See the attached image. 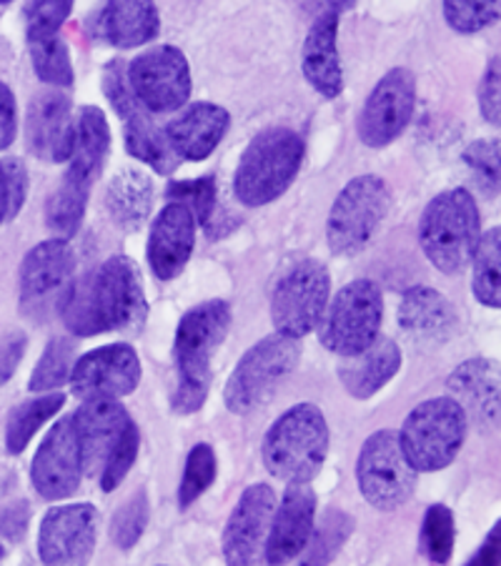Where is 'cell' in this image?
I'll return each mask as SVG.
<instances>
[{
  "label": "cell",
  "mask_w": 501,
  "mask_h": 566,
  "mask_svg": "<svg viewBox=\"0 0 501 566\" xmlns=\"http://www.w3.org/2000/svg\"><path fill=\"white\" fill-rule=\"evenodd\" d=\"M453 542H457V524H453V514L449 506L431 504L424 514L421 524V552L431 564L443 566L453 554Z\"/></svg>",
  "instance_id": "cell-37"
},
{
  "label": "cell",
  "mask_w": 501,
  "mask_h": 566,
  "mask_svg": "<svg viewBox=\"0 0 501 566\" xmlns=\"http://www.w3.org/2000/svg\"><path fill=\"white\" fill-rule=\"evenodd\" d=\"M166 196L171 203H181L194 213L196 223H201L206 231H211V219L216 209V181L213 176L194 178V181H174L168 184Z\"/></svg>",
  "instance_id": "cell-40"
},
{
  "label": "cell",
  "mask_w": 501,
  "mask_h": 566,
  "mask_svg": "<svg viewBox=\"0 0 501 566\" xmlns=\"http://www.w3.org/2000/svg\"><path fill=\"white\" fill-rule=\"evenodd\" d=\"M69 381L83 401H118L138 389L140 358L128 344L101 346L73 364Z\"/></svg>",
  "instance_id": "cell-17"
},
{
  "label": "cell",
  "mask_w": 501,
  "mask_h": 566,
  "mask_svg": "<svg viewBox=\"0 0 501 566\" xmlns=\"http://www.w3.org/2000/svg\"><path fill=\"white\" fill-rule=\"evenodd\" d=\"M18 118H15V96L13 91L0 81V150H6L15 140Z\"/></svg>",
  "instance_id": "cell-50"
},
{
  "label": "cell",
  "mask_w": 501,
  "mask_h": 566,
  "mask_svg": "<svg viewBox=\"0 0 501 566\" xmlns=\"http://www.w3.org/2000/svg\"><path fill=\"white\" fill-rule=\"evenodd\" d=\"M131 93L150 113H168L191 98V69L176 45H154L126 65Z\"/></svg>",
  "instance_id": "cell-13"
},
{
  "label": "cell",
  "mask_w": 501,
  "mask_h": 566,
  "mask_svg": "<svg viewBox=\"0 0 501 566\" xmlns=\"http://www.w3.org/2000/svg\"><path fill=\"white\" fill-rule=\"evenodd\" d=\"M449 399L467 413V419L481 429H494L499 423V364L489 358H471L459 364L447 379Z\"/></svg>",
  "instance_id": "cell-26"
},
{
  "label": "cell",
  "mask_w": 501,
  "mask_h": 566,
  "mask_svg": "<svg viewBox=\"0 0 501 566\" xmlns=\"http://www.w3.org/2000/svg\"><path fill=\"white\" fill-rule=\"evenodd\" d=\"M98 509L93 504L55 506L38 532V556L45 566H86L96 549Z\"/></svg>",
  "instance_id": "cell-16"
},
{
  "label": "cell",
  "mask_w": 501,
  "mask_h": 566,
  "mask_svg": "<svg viewBox=\"0 0 501 566\" xmlns=\"http://www.w3.org/2000/svg\"><path fill=\"white\" fill-rule=\"evenodd\" d=\"M384 296L368 279H356L338 291L319 324V338L331 354L342 358L362 354L382 332Z\"/></svg>",
  "instance_id": "cell-9"
},
{
  "label": "cell",
  "mask_w": 501,
  "mask_h": 566,
  "mask_svg": "<svg viewBox=\"0 0 501 566\" xmlns=\"http://www.w3.org/2000/svg\"><path fill=\"white\" fill-rule=\"evenodd\" d=\"M471 289L481 306H501V229L494 226L481 233L471 256Z\"/></svg>",
  "instance_id": "cell-33"
},
{
  "label": "cell",
  "mask_w": 501,
  "mask_h": 566,
  "mask_svg": "<svg viewBox=\"0 0 501 566\" xmlns=\"http://www.w3.org/2000/svg\"><path fill=\"white\" fill-rule=\"evenodd\" d=\"M3 556H6V546L0 544V562H3Z\"/></svg>",
  "instance_id": "cell-53"
},
{
  "label": "cell",
  "mask_w": 501,
  "mask_h": 566,
  "mask_svg": "<svg viewBox=\"0 0 501 566\" xmlns=\"http://www.w3.org/2000/svg\"><path fill=\"white\" fill-rule=\"evenodd\" d=\"M499 524H494V530L487 536V542L479 546V552L471 556V559L465 566H501V544H499Z\"/></svg>",
  "instance_id": "cell-51"
},
{
  "label": "cell",
  "mask_w": 501,
  "mask_h": 566,
  "mask_svg": "<svg viewBox=\"0 0 501 566\" xmlns=\"http://www.w3.org/2000/svg\"><path fill=\"white\" fill-rule=\"evenodd\" d=\"M28 524H31V509L25 502L0 509V536H6V539L21 542Z\"/></svg>",
  "instance_id": "cell-48"
},
{
  "label": "cell",
  "mask_w": 501,
  "mask_h": 566,
  "mask_svg": "<svg viewBox=\"0 0 501 566\" xmlns=\"http://www.w3.org/2000/svg\"><path fill=\"white\" fill-rule=\"evenodd\" d=\"M501 3L494 0V3H469V0H447L441 3L443 11V21L449 23L457 33H479L489 28L491 23L499 21L501 13Z\"/></svg>",
  "instance_id": "cell-43"
},
{
  "label": "cell",
  "mask_w": 501,
  "mask_h": 566,
  "mask_svg": "<svg viewBox=\"0 0 501 566\" xmlns=\"http://www.w3.org/2000/svg\"><path fill=\"white\" fill-rule=\"evenodd\" d=\"M354 532V516H348L342 509H328L321 516V522L311 532V539L304 549L301 566H328L342 552L348 536Z\"/></svg>",
  "instance_id": "cell-35"
},
{
  "label": "cell",
  "mask_w": 501,
  "mask_h": 566,
  "mask_svg": "<svg viewBox=\"0 0 501 566\" xmlns=\"http://www.w3.org/2000/svg\"><path fill=\"white\" fill-rule=\"evenodd\" d=\"M8 219V191H6V171L0 164V223Z\"/></svg>",
  "instance_id": "cell-52"
},
{
  "label": "cell",
  "mask_w": 501,
  "mask_h": 566,
  "mask_svg": "<svg viewBox=\"0 0 501 566\" xmlns=\"http://www.w3.org/2000/svg\"><path fill=\"white\" fill-rule=\"evenodd\" d=\"M146 526H148V499L144 489H140V492L131 496L128 502L118 509L116 516H113V524H111L113 542H116L118 549H134L140 536H144Z\"/></svg>",
  "instance_id": "cell-42"
},
{
  "label": "cell",
  "mask_w": 501,
  "mask_h": 566,
  "mask_svg": "<svg viewBox=\"0 0 501 566\" xmlns=\"http://www.w3.org/2000/svg\"><path fill=\"white\" fill-rule=\"evenodd\" d=\"M401 369V352L396 342L379 336L362 354L346 356L338 364V381L354 399H372Z\"/></svg>",
  "instance_id": "cell-27"
},
{
  "label": "cell",
  "mask_w": 501,
  "mask_h": 566,
  "mask_svg": "<svg viewBox=\"0 0 501 566\" xmlns=\"http://www.w3.org/2000/svg\"><path fill=\"white\" fill-rule=\"evenodd\" d=\"M311 23L304 51H301V71L309 86L314 88L319 96L324 98H338L344 91V69L342 55H338V13L354 8V3H326Z\"/></svg>",
  "instance_id": "cell-19"
},
{
  "label": "cell",
  "mask_w": 501,
  "mask_h": 566,
  "mask_svg": "<svg viewBox=\"0 0 501 566\" xmlns=\"http://www.w3.org/2000/svg\"><path fill=\"white\" fill-rule=\"evenodd\" d=\"M231 306L221 298L186 311L174 338L176 391L171 407L178 413L201 411L211 386V358L231 332Z\"/></svg>",
  "instance_id": "cell-1"
},
{
  "label": "cell",
  "mask_w": 501,
  "mask_h": 566,
  "mask_svg": "<svg viewBox=\"0 0 501 566\" xmlns=\"http://www.w3.org/2000/svg\"><path fill=\"white\" fill-rule=\"evenodd\" d=\"M331 294V273L324 261L301 259L281 273L271 291V321L286 338L309 336L319 328Z\"/></svg>",
  "instance_id": "cell-8"
},
{
  "label": "cell",
  "mask_w": 501,
  "mask_h": 566,
  "mask_svg": "<svg viewBox=\"0 0 501 566\" xmlns=\"http://www.w3.org/2000/svg\"><path fill=\"white\" fill-rule=\"evenodd\" d=\"M392 209L389 184L376 174H364L348 181L336 196L326 219V241L336 256L362 253L379 231Z\"/></svg>",
  "instance_id": "cell-6"
},
{
  "label": "cell",
  "mask_w": 501,
  "mask_h": 566,
  "mask_svg": "<svg viewBox=\"0 0 501 566\" xmlns=\"http://www.w3.org/2000/svg\"><path fill=\"white\" fill-rule=\"evenodd\" d=\"M499 55L489 61L484 78L479 83V111L487 124L499 126L501 120V98H499Z\"/></svg>",
  "instance_id": "cell-46"
},
{
  "label": "cell",
  "mask_w": 501,
  "mask_h": 566,
  "mask_svg": "<svg viewBox=\"0 0 501 566\" xmlns=\"http://www.w3.org/2000/svg\"><path fill=\"white\" fill-rule=\"evenodd\" d=\"M81 476L83 464L79 437H75L73 419L65 417L51 427L43 443L38 447L31 464V481L43 499L59 502V499L79 492Z\"/></svg>",
  "instance_id": "cell-18"
},
{
  "label": "cell",
  "mask_w": 501,
  "mask_h": 566,
  "mask_svg": "<svg viewBox=\"0 0 501 566\" xmlns=\"http://www.w3.org/2000/svg\"><path fill=\"white\" fill-rule=\"evenodd\" d=\"M416 78L409 69H392L368 93L356 118V134L368 148H386L411 124Z\"/></svg>",
  "instance_id": "cell-14"
},
{
  "label": "cell",
  "mask_w": 501,
  "mask_h": 566,
  "mask_svg": "<svg viewBox=\"0 0 501 566\" xmlns=\"http://www.w3.org/2000/svg\"><path fill=\"white\" fill-rule=\"evenodd\" d=\"M196 243V219L181 203H168L156 216L148 235V263L160 281H171L186 269Z\"/></svg>",
  "instance_id": "cell-23"
},
{
  "label": "cell",
  "mask_w": 501,
  "mask_h": 566,
  "mask_svg": "<svg viewBox=\"0 0 501 566\" xmlns=\"http://www.w3.org/2000/svg\"><path fill=\"white\" fill-rule=\"evenodd\" d=\"M25 352V336L13 332L0 338V386H3L15 374Z\"/></svg>",
  "instance_id": "cell-49"
},
{
  "label": "cell",
  "mask_w": 501,
  "mask_h": 566,
  "mask_svg": "<svg viewBox=\"0 0 501 566\" xmlns=\"http://www.w3.org/2000/svg\"><path fill=\"white\" fill-rule=\"evenodd\" d=\"M158 31V8L146 0H113L96 15L98 38L116 49H138L154 41Z\"/></svg>",
  "instance_id": "cell-28"
},
{
  "label": "cell",
  "mask_w": 501,
  "mask_h": 566,
  "mask_svg": "<svg viewBox=\"0 0 501 566\" xmlns=\"http://www.w3.org/2000/svg\"><path fill=\"white\" fill-rule=\"evenodd\" d=\"M479 239V209L467 188H449L434 196L419 219V247L424 256L447 276L469 266Z\"/></svg>",
  "instance_id": "cell-4"
},
{
  "label": "cell",
  "mask_w": 501,
  "mask_h": 566,
  "mask_svg": "<svg viewBox=\"0 0 501 566\" xmlns=\"http://www.w3.org/2000/svg\"><path fill=\"white\" fill-rule=\"evenodd\" d=\"M71 13H73L71 0H38V3H28L25 6L28 43L59 35L61 25L69 21Z\"/></svg>",
  "instance_id": "cell-44"
},
{
  "label": "cell",
  "mask_w": 501,
  "mask_h": 566,
  "mask_svg": "<svg viewBox=\"0 0 501 566\" xmlns=\"http://www.w3.org/2000/svg\"><path fill=\"white\" fill-rule=\"evenodd\" d=\"M75 271V253L65 239L38 243L25 253L21 266V301L25 311L38 308L49 298L59 304Z\"/></svg>",
  "instance_id": "cell-22"
},
{
  "label": "cell",
  "mask_w": 501,
  "mask_h": 566,
  "mask_svg": "<svg viewBox=\"0 0 501 566\" xmlns=\"http://www.w3.org/2000/svg\"><path fill=\"white\" fill-rule=\"evenodd\" d=\"M75 364V346L69 342V338H53L45 346L43 356L38 358L35 371L31 374V381H28V389L31 391H53L59 386L69 384L71 371Z\"/></svg>",
  "instance_id": "cell-38"
},
{
  "label": "cell",
  "mask_w": 501,
  "mask_h": 566,
  "mask_svg": "<svg viewBox=\"0 0 501 566\" xmlns=\"http://www.w3.org/2000/svg\"><path fill=\"white\" fill-rule=\"evenodd\" d=\"M399 324L406 334L421 338V342L441 344L457 332V311L439 291L414 286L401 298Z\"/></svg>",
  "instance_id": "cell-29"
},
{
  "label": "cell",
  "mask_w": 501,
  "mask_h": 566,
  "mask_svg": "<svg viewBox=\"0 0 501 566\" xmlns=\"http://www.w3.org/2000/svg\"><path fill=\"white\" fill-rule=\"evenodd\" d=\"M88 196L91 181L69 168L59 188L51 193L49 203H45V223H49V229L61 235L79 233L83 216H86Z\"/></svg>",
  "instance_id": "cell-32"
},
{
  "label": "cell",
  "mask_w": 501,
  "mask_h": 566,
  "mask_svg": "<svg viewBox=\"0 0 501 566\" xmlns=\"http://www.w3.org/2000/svg\"><path fill=\"white\" fill-rule=\"evenodd\" d=\"M306 144L296 130L271 126L251 138L233 176V193L249 209L269 206L296 181Z\"/></svg>",
  "instance_id": "cell-2"
},
{
  "label": "cell",
  "mask_w": 501,
  "mask_h": 566,
  "mask_svg": "<svg viewBox=\"0 0 501 566\" xmlns=\"http://www.w3.org/2000/svg\"><path fill=\"white\" fill-rule=\"evenodd\" d=\"M6 171V191H8V219H15L21 213L28 196V171L23 160L11 158L3 164Z\"/></svg>",
  "instance_id": "cell-47"
},
{
  "label": "cell",
  "mask_w": 501,
  "mask_h": 566,
  "mask_svg": "<svg viewBox=\"0 0 501 566\" xmlns=\"http://www.w3.org/2000/svg\"><path fill=\"white\" fill-rule=\"evenodd\" d=\"M356 481L366 502L382 512H394L414 494L416 471L404 457L399 431L382 429L364 441Z\"/></svg>",
  "instance_id": "cell-10"
},
{
  "label": "cell",
  "mask_w": 501,
  "mask_h": 566,
  "mask_svg": "<svg viewBox=\"0 0 501 566\" xmlns=\"http://www.w3.org/2000/svg\"><path fill=\"white\" fill-rule=\"evenodd\" d=\"M111 150V130L106 113L98 106H83L75 120V144H73V158L71 171L86 178V181H96L101 176L103 166H106Z\"/></svg>",
  "instance_id": "cell-31"
},
{
  "label": "cell",
  "mask_w": 501,
  "mask_h": 566,
  "mask_svg": "<svg viewBox=\"0 0 501 566\" xmlns=\"http://www.w3.org/2000/svg\"><path fill=\"white\" fill-rule=\"evenodd\" d=\"M131 421L134 419L118 401H83V407L73 417V427L86 474H96V471L101 474L108 454Z\"/></svg>",
  "instance_id": "cell-25"
},
{
  "label": "cell",
  "mask_w": 501,
  "mask_h": 566,
  "mask_svg": "<svg viewBox=\"0 0 501 566\" xmlns=\"http://www.w3.org/2000/svg\"><path fill=\"white\" fill-rule=\"evenodd\" d=\"M31 61L35 75L43 83L53 88H71L73 75V61L69 53V45L61 35L43 38V41H31Z\"/></svg>",
  "instance_id": "cell-36"
},
{
  "label": "cell",
  "mask_w": 501,
  "mask_h": 566,
  "mask_svg": "<svg viewBox=\"0 0 501 566\" xmlns=\"http://www.w3.org/2000/svg\"><path fill=\"white\" fill-rule=\"evenodd\" d=\"M301 344L296 338L273 334L241 356L223 389L226 409L231 413H251L259 409L279 386L296 371Z\"/></svg>",
  "instance_id": "cell-7"
},
{
  "label": "cell",
  "mask_w": 501,
  "mask_h": 566,
  "mask_svg": "<svg viewBox=\"0 0 501 566\" xmlns=\"http://www.w3.org/2000/svg\"><path fill=\"white\" fill-rule=\"evenodd\" d=\"M138 449H140V431L134 421L123 429L121 439L116 447L106 459L101 471V489L103 492H113V489L121 486V481L126 479V474L131 471V467L136 464L138 459Z\"/></svg>",
  "instance_id": "cell-41"
},
{
  "label": "cell",
  "mask_w": 501,
  "mask_h": 566,
  "mask_svg": "<svg viewBox=\"0 0 501 566\" xmlns=\"http://www.w3.org/2000/svg\"><path fill=\"white\" fill-rule=\"evenodd\" d=\"M91 304L98 332H138L148 304L138 266L128 256H113L91 273Z\"/></svg>",
  "instance_id": "cell-12"
},
{
  "label": "cell",
  "mask_w": 501,
  "mask_h": 566,
  "mask_svg": "<svg viewBox=\"0 0 501 566\" xmlns=\"http://www.w3.org/2000/svg\"><path fill=\"white\" fill-rule=\"evenodd\" d=\"M469 419L461 407L449 396H437L416 407L404 419L399 443L411 469L441 471L451 467L467 441Z\"/></svg>",
  "instance_id": "cell-5"
},
{
  "label": "cell",
  "mask_w": 501,
  "mask_h": 566,
  "mask_svg": "<svg viewBox=\"0 0 501 566\" xmlns=\"http://www.w3.org/2000/svg\"><path fill=\"white\" fill-rule=\"evenodd\" d=\"M316 518V494L309 484H289L283 492L281 504L273 509L269 542H267V564L283 566L306 549L314 532Z\"/></svg>",
  "instance_id": "cell-20"
},
{
  "label": "cell",
  "mask_w": 501,
  "mask_h": 566,
  "mask_svg": "<svg viewBox=\"0 0 501 566\" xmlns=\"http://www.w3.org/2000/svg\"><path fill=\"white\" fill-rule=\"evenodd\" d=\"M465 164L487 196L499 193V140L481 138L465 150Z\"/></svg>",
  "instance_id": "cell-45"
},
{
  "label": "cell",
  "mask_w": 501,
  "mask_h": 566,
  "mask_svg": "<svg viewBox=\"0 0 501 566\" xmlns=\"http://www.w3.org/2000/svg\"><path fill=\"white\" fill-rule=\"evenodd\" d=\"M328 423L314 403H296L263 437V467L286 484H309L328 454Z\"/></svg>",
  "instance_id": "cell-3"
},
{
  "label": "cell",
  "mask_w": 501,
  "mask_h": 566,
  "mask_svg": "<svg viewBox=\"0 0 501 566\" xmlns=\"http://www.w3.org/2000/svg\"><path fill=\"white\" fill-rule=\"evenodd\" d=\"M231 126V113L219 103H191L164 128L178 160H203L213 154Z\"/></svg>",
  "instance_id": "cell-24"
},
{
  "label": "cell",
  "mask_w": 501,
  "mask_h": 566,
  "mask_svg": "<svg viewBox=\"0 0 501 566\" xmlns=\"http://www.w3.org/2000/svg\"><path fill=\"white\" fill-rule=\"evenodd\" d=\"M154 206V184L138 168H126L113 178L106 191V209L123 231H138Z\"/></svg>",
  "instance_id": "cell-30"
},
{
  "label": "cell",
  "mask_w": 501,
  "mask_h": 566,
  "mask_svg": "<svg viewBox=\"0 0 501 566\" xmlns=\"http://www.w3.org/2000/svg\"><path fill=\"white\" fill-rule=\"evenodd\" d=\"M276 494L269 484H253L246 489L223 530V559L226 566H269L267 542Z\"/></svg>",
  "instance_id": "cell-15"
},
{
  "label": "cell",
  "mask_w": 501,
  "mask_h": 566,
  "mask_svg": "<svg viewBox=\"0 0 501 566\" xmlns=\"http://www.w3.org/2000/svg\"><path fill=\"white\" fill-rule=\"evenodd\" d=\"M103 93H106L113 111H116V116L121 118L128 156L138 158L140 164L150 166L160 176L174 174L181 160L176 158L171 146H168L164 130L148 118L146 108L140 106L134 93H131L126 78V63L111 61L106 69H103Z\"/></svg>",
  "instance_id": "cell-11"
},
{
  "label": "cell",
  "mask_w": 501,
  "mask_h": 566,
  "mask_svg": "<svg viewBox=\"0 0 501 566\" xmlns=\"http://www.w3.org/2000/svg\"><path fill=\"white\" fill-rule=\"evenodd\" d=\"M63 403H65V396L59 391L38 396V399H31L25 403H18L6 427L8 454H23L28 443H31V439L38 433V429H41L51 417H55V413L63 409Z\"/></svg>",
  "instance_id": "cell-34"
},
{
  "label": "cell",
  "mask_w": 501,
  "mask_h": 566,
  "mask_svg": "<svg viewBox=\"0 0 501 566\" xmlns=\"http://www.w3.org/2000/svg\"><path fill=\"white\" fill-rule=\"evenodd\" d=\"M216 471H219V461H216V451L208 443H196L191 454L186 459L184 479L178 486V506L188 509L196 499H201L208 489L213 486Z\"/></svg>",
  "instance_id": "cell-39"
},
{
  "label": "cell",
  "mask_w": 501,
  "mask_h": 566,
  "mask_svg": "<svg viewBox=\"0 0 501 566\" xmlns=\"http://www.w3.org/2000/svg\"><path fill=\"white\" fill-rule=\"evenodd\" d=\"M28 148L38 158L65 164L73 158L75 124L71 118V98L61 91H41L28 106L25 118Z\"/></svg>",
  "instance_id": "cell-21"
}]
</instances>
